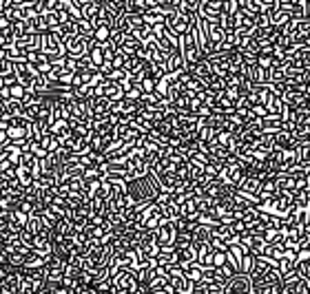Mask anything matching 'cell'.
I'll list each match as a JSON object with an SVG mask.
<instances>
[{
  "label": "cell",
  "instance_id": "13",
  "mask_svg": "<svg viewBox=\"0 0 310 294\" xmlns=\"http://www.w3.org/2000/svg\"><path fill=\"white\" fill-rule=\"evenodd\" d=\"M306 230L310 232V217H308V224H306Z\"/></svg>",
  "mask_w": 310,
  "mask_h": 294
},
{
  "label": "cell",
  "instance_id": "9",
  "mask_svg": "<svg viewBox=\"0 0 310 294\" xmlns=\"http://www.w3.org/2000/svg\"><path fill=\"white\" fill-rule=\"evenodd\" d=\"M138 86L144 91V95L146 93H155V84H158V78H142V80H136Z\"/></svg>",
  "mask_w": 310,
  "mask_h": 294
},
{
  "label": "cell",
  "instance_id": "8",
  "mask_svg": "<svg viewBox=\"0 0 310 294\" xmlns=\"http://www.w3.org/2000/svg\"><path fill=\"white\" fill-rule=\"evenodd\" d=\"M295 270H297V261H295V259H288V257H284V259H281V261H279V272H281V275H291V272H295Z\"/></svg>",
  "mask_w": 310,
  "mask_h": 294
},
{
  "label": "cell",
  "instance_id": "2",
  "mask_svg": "<svg viewBox=\"0 0 310 294\" xmlns=\"http://www.w3.org/2000/svg\"><path fill=\"white\" fill-rule=\"evenodd\" d=\"M113 292H140V279L133 268H120L113 275Z\"/></svg>",
  "mask_w": 310,
  "mask_h": 294
},
{
  "label": "cell",
  "instance_id": "3",
  "mask_svg": "<svg viewBox=\"0 0 310 294\" xmlns=\"http://www.w3.org/2000/svg\"><path fill=\"white\" fill-rule=\"evenodd\" d=\"M91 44H93V38H86V36H78L71 40L69 44H67V56H71V58H84V56H89V51H91Z\"/></svg>",
  "mask_w": 310,
  "mask_h": 294
},
{
  "label": "cell",
  "instance_id": "12",
  "mask_svg": "<svg viewBox=\"0 0 310 294\" xmlns=\"http://www.w3.org/2000/svg\"><path fill=\"white\" fill-rule=\"evenodd\" d=\"M0 95H3V100H11V89L9 86H3V89H0Z\"/></svg>",
  "mask_w": 310,
  "mask_h": 294
},
{
  "label": "cell",
  "instance_id": "1",
  "mask_svg": "<svg viewBox=\"0 0 310 294\" xmlns=\"http://www.w3.org/2000/svg\"><path fill=\"white\" fill-rule=\"evenodd\" d=\"M178 235H180V222L178 219H166L155 230V241L162 246V250H173L178 248Z\"/></svg>",
  "mask_w": 310,
  "mask_h": 294
},
{
  "label": "cell",
  "instance_id": "7",
  "mask_svg": "<svg viewBox=\"0 0 310 294\" xmlns=\"http://www.w3.org/2000/svg\"><path fill=\"white\" fill-rule=\"evenodd\" d=\"M111 36H113V29L111 27H106V24H102V27H98L96 29V36H93V40H96V42H109L111 40Z\"/></svg>",
  "mask_w": 310,
  "mask_h": 294
},
{
  "label": "cell",
  "instance_id": "5",
  "mask_svg": "<svg viewBox=\"0 0 310 294\" xmlns=\"http://www.w3.org/2000/svg\"><path fill=\"white\" fill-rule=\"evenodd\" d=\"M27 49H23V46H3L0 49V58H9V60H13V62H27Z\"/></svg>",
  "mask_w": 310,
  "mask_h": 294
},
{
  "label": "cell",
  "instance_id": "10",
  "mask_svg": "<svg viewBox=\"0 0 310 294\" xmlns=\"http://www.w3.org/2000/svg\"><path fill=\"white\" fill-rule=\"evenodd\" d=\"M9 89H11V97H13V100H23V97H25V93H27V91H29V89H27V86H25V84H20V82H16V84H11V86H9Z\"/></svg>",
  "mask_w": 310,
  "mask_h": 294
},
{
  "label": "cell",
  "instance_id": "4",
  "mask_svg": "<svg viewBox=\"0 0 310 294\" xmlns=\"http://www.w3.org/2000/svg\"><path fill=\"white\" fill-rule=\"evenodd\" d=\"M226 292H253V277L246 272H237L226 283Z\"/></svg>",
  "mask_w": 310,
  "mask_h": 294
},
{
  "label": "cell",
  "instance_id": "6",
  "mask_svg": "<svg viewBox=\"0 0 310 294\" xmlns=\"http://www.w3.org/2000/svg\"><path fill=\"white\" fill-rule=\"evenodd\" d=\"M16 177H18V182L25 186V188H29V186H33L36 184V173H33L29 166H18L16 168Z\"/></svg>",
  "mask_w": 310,
  "mask_h": 294
},
{
  "label": "cell",
  "instance_id": "11",
  "mask_svg": "<svg viewBox=\"0 0 310 294\" xmlns=\"http://www.w3.org/2000/svg\"><path fill=\"white\" fill-rule=\"evenodd\" d=\"M16 82H20L18 71H13V73H5V76H0V84H3V86H11V84H16Z\"/></svg>",
  "mask_w": 310,
  "mask_h": 294
}]
</instances>
